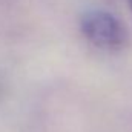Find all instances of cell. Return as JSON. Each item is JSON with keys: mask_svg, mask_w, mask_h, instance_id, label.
<instances>
[{"mask_svg": "<svg viewBox=\"0 0 132 132\" xmlns=\"http://www.w3.org/2000/svg\"><path fill=\"white\" fill-rule=\"evenodd\" d=\"M80 31L89 43L106 51L121 49L128 42L123 23L103 9H89L81 14Z\"/></svg>", "mask_w": 132, "mask_h": 132, "instance_id": "1", "label": "cell"}, {"mask_svg": "<svg viewBox=\"0 0 132 132\" xmlns=\"http://www.w3.org/2000/svg\"><path fill=\"white\" fill-rule=\"evenodd\" d=\"M128 3H129V8H131V11H132V0H128Z\"/></svg>", "mask_w": 132, "mask_h": 132, "instance_id": "2", "label": "cell"}]
</instances>
